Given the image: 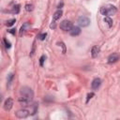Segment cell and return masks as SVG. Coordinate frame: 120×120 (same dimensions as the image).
<instances>
[{"instance_id": "obj_1", "label": "cell", "mask_w": 120, "mask_h": 120, "mask_svg": "<svg viewBox=\"0 0 120 120\" xmlns=\"http://www.w3.org/2000/svg\"><path fill=\"white\" fill-rule=\"evenodd\" d=\"M20 94H21V98L19 100H20V102H22L23 104L29 103L33 99V97H34V93H33L32 89L27 86L22 87L20 91Z\"/></svg>"}, {"instance_id": "obj_2", "label": "cell", "mask_w": 120, "mask_h": 120, "mask_svg": "<svg viewBox=\"0 0 120 120\" xmlns=\"http://www.w3.org/2000/svg\"><path fill=\"white\" fill-rule=\"evenodd\" d=\"M100 12L104 16H112L116 13V8L112 5H108L106 7H102L100 9Z\"/></svg>"}, {"instance_id": "obj_3", "label": "cell", "mask_w": 120, "mask_h": 120, "mask_svg": "<svg viewBox=\"0 0 120 120\" xmlns=\"http://www.w3.org/2000/svg\"><path fill=\"white\" fill-rule=\"evenodd\" d=\"M72 27H73L72 26V23L69 21H68V20H64L60 23V28L62 30H64V31H70V29Z\"/></svg>"}, {"instance_id": "obj_4", "label": "cell", "mask_w": 120, "mask_h": 120, "mask_svg": "<svg viewBox=\"0 0 120 120\" xmlns=\"http://www.w3.org/2000/svg\"><path fill=\"white\" fill-rule=\"evenodd\" d=\"M78 23L80 24V26L82 27H86L90 24V20L89 18H87L86 16H81L78 19Z\"/></svg>"}, {"instance_id": "obj_5", "label": "cell", "mask_w": 120, "mask_h": 120, "mask_svg": "<svg viewBox=\"0 0 120 120\" xmlns=\"http://www.w3.org/2000/svg\"><path fill=\"white\" fill-rule=\"evenodd\" d=\"M28 115H29V111H28V110H25V109L19 110V111L16 112V116H17L18 118H26Z\"/></svg>"}, {"instance_id": "obj_6", "label": "cell", "mask_w": 120, "mask_h": 120, "mask_svg": "<svg viewBox=\"0 0 120 120\" xmlns=\"http://www.w3.org/2000/svg\"><path fill=\"white\" fill-rule=\"evenodd\" d=\"M12 105H13V100L11 98H8V99H6V101L4 103V109L6 111H9L12 108Z\"/></svg>"}, {"instance_id": "obj_7", "label": "cell", "mask_w": 120, "mask_h": 120, "mask_svg": "<svg viewBox=\"0 0 120 120\" xmlns=\"http://www.w3.org/2000/svg\"><path fill=\"white\" fill-rule=\"evenodd\" d=\"M100 84H101V80H100L99 78H96V79L93 80V82H92V83H91V86H92V88H93L94 90H97V89L99 88Z\"/></svg>"}, {"instance_id": "obj_8", "label": "cell", "mask_w": 120, "mask_h": 120, "mask_svg": "<svg viewBox=\"0 0 120 120\" xmlns=\"http://www.w3.org/2000/svg\"><path fill=\"white\" fill-rule=\"evenodd\" d=\"M119 60V54L118 53H112L111 54L109 57H108V63L110 64H112V63H115Z\"/></svg>"}, {"instance_id": "obj_9", "label": "cell", "mask_w": 120, "mask_h": 120, "mask_svg": "<svg viewBox=\"0 0 120 120\" xmlns=\"http://www.w3.org/2000/svg\"><path fill=\"white\" fill-rule=\"evenodd\" d=\"M69 33H70L71 36H78V35L81 33V29H80L78 26H73V27L70 29Z\"/></svg>"}, {"instance_id": "obj_10", "label": "cell", "mask_w": 120, "mask_h": 120, "mask_svg": "<svg viewBox=\"0 0 120 120\" xmlns=\"http://www.w3.org/2000/svg\"><path fill=\"white\" fill-rule=\"evenodd\" d=\"M98 52H99V48H98V46H94V47L92 48V51H91L92 56H93V57H97L98 54Z\"/></svg>"}, {"instance_id": "obj_11", "label": "cell", "mask_w": 120, "mask_h": 120, "mask_svg": "<svg viewBox=\"0 0 120 120\" xmlns=\"http://www.w3.org/2000/svg\"><path fill=\"white\" fill-rule=\"evenodd\" d=\"M62 14H63V12H62V10H61V9H58L57 11H55V12H54V14H53V16H52L53 21L58 20V19H59V18L62 16Z\"/></svg>"}, {"instance_id": "obj_12", "label": "cell", "mask_w": 120, "mask_h": 120, "mask_svg": "<svg viewBox=\"0 0 120 120\" xmlns=\"http://www.w3.org/2000/svg\"><path fill=\"white\" fill-rule=\"evenodd\" d=\"M104 22L108 24L109 27H112V20L109 16H106V17L104 18Z\"/></svg>"}, {"instance_id": "obj_13", "label": "cell", "mask_w": 120, "mask_h": 120, "mask_svg": "<svg viewBox=\"0 0 120 120\" xmlns=\"http://www.w3.org/2000/svg\"><path fill=\"white\" fill-rule=\"evenodd\" d=\"M29 27H30V23H29V22H24V23L22 24V28H21V34L23 33L24 31H26V29H28Z\"/></svg>"}, {"instance_id": "obj_14", "label": "cell", "mask_w": 120, "mask_h": 120, "mask_svg": "<svg viewBox=\"0 0 120 120\" xmlns=\"http://www.w3.org/2000/svg\"><path fill=\"white\" fill-rule=\"evenodd\" d=\"M19 11H20V5H16V6H14L13 7V10H12V12L13 13H19Z\"/></svg>"}, {"instance_id": "obj_15", "label": "cell", "mask_w": 120, "mask_h": 120, "mask_svg": "<svg viewBox=\"0 0 120 120\" xmlns=\"http://www.w3.org/2000/svg\"><path fill=\"white\" fill-rule=\"evenodd\" d=\"M16 22V20L15 19H11V20H8V21H7V26H11V25H13L14 24V22Z\"/></svg>"}, {"instance_id": "obj_16", "label": "cell", "mask_w": 120, "mask_h": 120, "mask_svg": "<svg viewBox=\"0 0 120 120\" xmlns=\"http://www.w3.org/2000/svg\"><path fill=\"white\" fill-rule=\"evenodd\" d=\"M25 9H26L27 11H32V10L34 9V7H33V5H29V4H27V5L25 6Z\"/></svg>"}, {"instance_id": "obj_17", "label": "cell", "mask_w": 120, "mask_h": 120, "mask_svg": "<svg viewBox=\"0 0 120 120\" xmlns=\"http://www.w3.org/2000/svg\"><path fill=\"white\" fill-rule=\"evenodd\" d=\"M4 42H5V46H6V48H7V49H9V48L11 47L10 42H9L8 40H7L6 38H4Z\"/></svg>"}, {"instance_id": "obj_18", "label": "cell", "mask_w": 120, "mask_h": 120, "mask_svg": "<svg viewBox=\"0 0 120 120\" xmlns=\"http://www.w3.org/2000/svg\"><path fill=\"white\" fill-rule=\"evenodd\" d=\"M13 77H14V75H13L12 73H10V74L8 76V85L10 84V82H11V81H12Z\"/></svg>"}, {"instance_id": "obj_19", "label": "cell", "mask_w": 120, "mask_h": 120, "mask_svg": "<svg viewBox=\"0 0 120 120\" xmlns=\"http://www.w3.org/2000/svg\"><path fill=\"white\" fill-rule=\"evenodd\" d=\"M46 36H47V34L46 33H42V34H40V35H38V38L40 39V40H44L45 39V38H46Z\"/></svg>"}, {"instance_id": "obj_20", "label": "cell", "mask_w": 120, "mask_h": 120, "mask_svg": "<svg viewBox=\"0 0 120 120\" xmlns=\"http://www.w3.org/2000/svg\"><path fill=\"white\" fill-rule=\"evenodd\" d=\"M45 59H46V56H45V55H42V56L40 57V59H39V60H40V61H39V64H40L41 67L43 66V62L45 61Z\"/></svg>"}, {"instance_id": "obj_21", "label": "cell", "mask_w": 120, "mask_h": 120, "mask_svg": "<svg viewBox=\"0 0 120 120\" xmlns=\"http://www.w3.org/2000/svg\"><path fill=\"white\" fill-rule=\"evenodd\" d=\"M92 97H94V93H89L88 95H87V99H86V102H88V100L92 98Z\"/></svg>"}, {"instance_id": "obj_22", "label": "cell", "mask_w": 120, "mask_h": 120, "mask_svg": "<svg viewBox=\"0 0 120 120\" xmlns=\"http://www.w3.org/2000/svg\"><path fill=\"white\" fill-rule=\"evenodd\" d=\"M15 30H16V29H10V30H8V32H9V33H11V34H13V35H14V34H15V32H16V31H15Z\"/></svg>"}, {"instance_id": "obj_23", "label": "cell", "mask_w": 120, "mask_h": 120, "mask_svg": "<svg viewBox=\"0 0 120 120\" xmlns=\"http://www.w3.org/2000/svg\"><path fill=\"white\" fill-rule=\"evenodd\" d=\"M61 46L63 47V52L65 53V52H66V48H65V46H64V43H62V42H61Z\"/></svg>"}, {"instance_id": "obj_24", "label": "cell", "mask_w": 120, "mask_h": 120, "mask_svg": "<svg viewBox=\"0 0 120 120\" xmlns=\"http://www.w3.org/2000/svg\"><path fill=\"white\" fill-rule=\"evenodd\" d=\"M63 6V3H61V4H59L58 5V8H60V7H62Z\"/></svg>"}]
</instances>
